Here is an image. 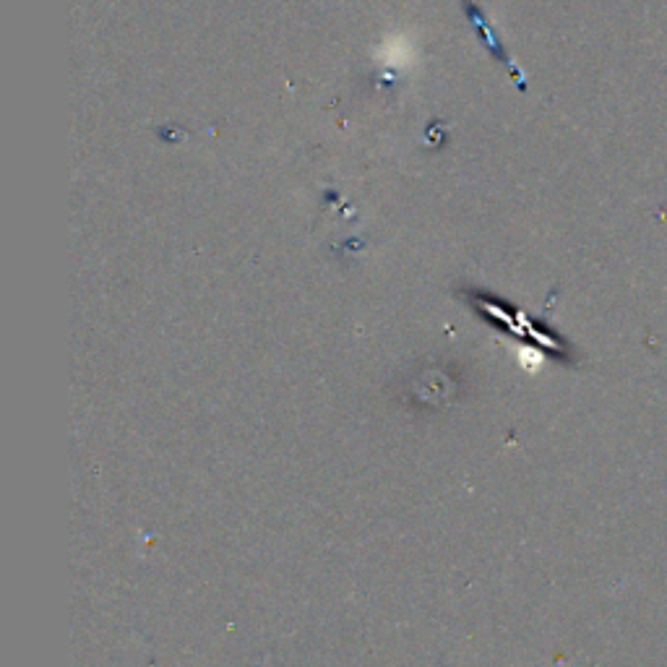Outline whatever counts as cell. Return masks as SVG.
<instances>
[{
  "mask_svg": "<svg viewBox=\"0 0 667 667\" xmlns=\"http://www.w3.org/2000/svg\"><path fill=\"white\" fill-rule=\"evenodd\" d=\"M462 6H464V16H467V19H469V24H472V29H475V32H477V37H480V42H483L485 50H488V53L493 55V58H496L498 63H503V66L509 68V71L516 76V81H519V86H522V89H524V76L519 71H516L514 60H511L509 53H506V47H503L501 42L496 40V34H493V29L488 27V21H485L483 8H477L475 3H472V0H464Z\"/></svg>",
  "mask_w": 667,
  "mask_h": 667,
  "instance_id": "cell-1",
  "label": "cell"
}]
</instances>
